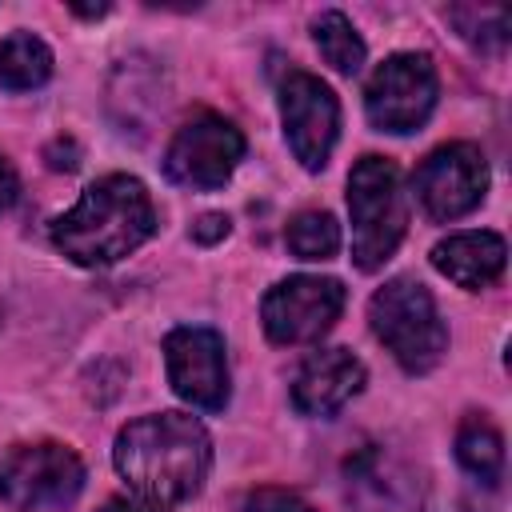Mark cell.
Returning a JSON list of instances; mask_svg holds the SVG:
<instances>
[{
	"instance_id": "cell-1",
	"label": "cell",
	"mask_w": 512,
	"mask_h": 512,
	"mask_svg": "<svg viewBox=\"0 0 512 512\" xmlns=\"http://www.w3.org/2000/svg\"><path fill=\"white\" fill-rule=\"evenodd\" d=\"M116 472L128 488L160 508L192 500L212 468V440L188 412H156L120 428L112 448Z\"/></svg>"
},
{
	"instance_id": "cell-2",
	"label": "cell",
	"mask_w": 512,
	"mask_h": 512,
	"mask_svg": "<svg viewBox=\"0 0 512 512\" xmlns=\"http://www.w3.org/2000/svg\"><path fill=\"white\" fill-rule=\"evenodd\" d=\"M156 232V208L136 176L112 172L80 192V200L52 220V244L80 268H108L136 252Z\"/></svg>"
},
{
	"instance_id": "cell-3",
	"label": "cell",
	"mask_w": 512,
	"mask_h": 512,
	"mask_svg": "<svg viewBox=\"0 0 512 512\" xmlns=\"http://www.w3.org/2000/svg\"><path fill=\"white\" fill-rule=\"evenodd\" d=\"M348 212H352V260L360 272L384 268L404 240L408 200L400 168L384 156H360L348 176Z\"/></svg>"
},
{
	"instance_id": "cell-4",
	"label": "cell",
	"mask_w": 512,
	"mask_h": 512,
	"mask_svg": "<svg viewBox=\"0 0 512 512\" xmlns=\"http://www.w3.org/2000/svg\"><path fill=\"white\" fill-rule=\"evenodd\" d=\"M368 320H372L376 340L412 376L432 372L440 364V356L448 352V328H444V320L436 312L432 292L420 280H408V276L388 280L372 296Z\"/></svg>"
},
{
	"instance_id": "cell-5",
	"label": "cell",
	"mask_w": 512,
	"mask_h": 512,
	"mask_svg": "<svg viewBox=\"0 0 512 512\" xmlns=\"http://www.w3.org/2000/svg\"><path fill=\"white\" fill-rule=\"evenodd\" d=\"M84 488V464L64 444H20L0 464V500L20 512L64 508Z\"/></svg>"
},
{
	"instance_id": "cell-6",
	"label": "cell",
	"mask_w": 512,
	"mask_h": 512,
	"mask_svg": "<svg viewBox=\"0 0 512 512\" xmlns=\"http://www.w3.org/2000/svg\"><path fill=\"white\" fill-rule=\"evenodd\" d=\"M436 92H440V80L432 60L424 52H396L368 76L364 112L380 132L404 136L432 116Z\"/></svg>"
},
{
	"instance_id": "cell-7",
	"label": "cell",
	"mask_w": 512,
	"mask_h": 512,
	"mask_svg": "<svg viewBox=\"0 0 512 512\" xmlns=\"http://www.w3.org/2000/svg\"><path fill=\"white\" fill-rule=\"evenodd\" d=\"M240 160H244L240 128L216 112H200L172 136L164 152V172L184 188L208 192V188H220Z\"/></svg>"
},
{
	"instance_id": "cell-8",
	"label": "cell",
	"mask_w": 512,
	"mask_h": 512,
	"mask_svg": "<svg viewBox=\"0 0 512 512\" xmlns=\"http://www.w3.org/2000/svg\"><path fill=\"white\" fill-rule=\"evenodd\" d=\"M344 312V284L332 276H288L268 288L260 320L272 344L320 340Z\"/></svg>"
},
{
	"instance_id": "cell-9",
	"label": "cell",
	"mask_w": 512,
	"mask_h": 512,
	"mask_svg": "<svg viewBox=\"0 0 512 512\" xmlns=\"http://www.w3.org/2000/svg\"><path fill=\"white\" fill-rule=\"evenodd\" d=\"M280 120H284L292 156L308 172H320L328 164L336 132H340L336 92L312 72H288L280 80Z\"/></svg>"
},
{
	"instance_id": "cell-10",
	"label": "cell",
	"mask_w": 512,
	"mask_h": 512,
	"mask_svg": "<svg viewBox=\"0 0 512 512\" xmlns=\"http://www.w3.org/2000/svg\"><path fill=\"white\" fill-rule=\"evenodd\" d=\"M416 200L432 220L468 216L488 192V164L476 144H444L428 152V160L412 176Z\"/></svg>"
},
{
	"instance_id": "cell-11",
	"label": "cell",
	"mask_w": 512,
	"mask_h": 512,
	"mask_svg": "<svg viewBox=\"0 0 512 512\" xmlns=\"http://www.w3.org/2000/svg\"><path fill=\"white\" fill-rule=\"evenodd\" d=\"M168 384L180 400L204 412H220L228 400V356L212 328H176L164 340Z\"/></svg>"
},
{
	"instance_id": "cell-12",
	"label": "cell",
	"mask_w": 512,
	"mask_h": 512,
	"mask_svg": "<svg viewBox=\"0 0 512 512\" xmlns=\"http://www.w3.org/2000/svg\"><path fill=\"white\" fill-rule=\"evenodd\" d=\"M344 496L352 512H420L424 504L416 472L376 444L344 460Z\"/></svg>"
},
{
	"instance_id": "cell-13",
	"label": "cell",
	"mask_w": 512,
	"mask_h": 512,
	"mask_svg": "<svg viewBox=\"0 0 512 512\" xmlns=\"http://www.w3.org/2000/svg\"><path fill=\"white\" fill-rule=\"evenodd\" d=\"M360 388H364V364L348 348H320L300 364L292 380V404L304 416H332Z\"/></svg>"
},
{
	"instance_id": "cell-14",
	"label": "cell",
	"mask_w": 512,
	"mask_h": 512,
	"mask_svg": "<svg viewBox=\"0 0 512 512\" xmlns=\"http://www.w3.org/2000/svg\"><path fill=\"white\" fill-rule=\"evenodd\" d=\"M504 260H508V248L496 232H456L432 248V268L468 292L496 284L504 272Z\"/></svg>"
},
{
	"instance_id": "cell-15",
	"label": "cell",
	"mask_w": 512,
	"mask_h": 512,
	"mask_svg": "<svg viewBox=\"0 0 512 512\" xmlns=\"http://www.w3.org/2000/svg\"><path fill=\"white\" fill-rule=\"evenodd\" d=\"M456 460L484 488H496L504 476V440H500L496 424L484 416H464V424L456 432Z\"/></svg>"
},
{
	"instance_id": "cell-16",
	"label": "cell",
	"mask_w": 512,
	"mask_h": 512,
	"mask_svg": "<svg viewBox=\"0 0 512 512\" xmlns=\"http://www.w3.org/2000/svg\"><path fill=\"white\" fill-rule=\"evenodd\" d=\"M52 76V48L32 32H12L0 40V88L32 92Z\"/></svg>"
},
{
	"instance_id": "cell-17",
	"label": "cell",
	"mask_w": 512,
	"mask_h": 512,
	"mask_svg": "<svg viewBox=\"0 0 512 512\" xmlns=\"http://www.w3.org/2000/svg\"><path fill=\"white\" fill-rule=\"evenodd\" d=\"M312 40H316L320 56H324L336 72L356 76V72L364 68V40H360V32L352 28V20H348L344 12H336V8L320 12V16L312 20Z\"/></svg>"
},
{
	"instance_id": "cell-18",
	"label": "cell",
	"mask_w": 512,
	"mask_h": 512,
	"mask_svg": "<svg viewBox=\"0 0 512 512\" xmlns=\"http://www.w3.org/2000/svg\"><path fill=\"white\" fill-rule=\"evenodd\" d=\"M288 248L296 260H332L340 248V224L332 212H300L288 224Z\"/></svg>"
},
{
	"instance_id": "cell-19",
	"label": "cell",
	"mask_w": 512,
	"mask_h": 512,
	"mask_svg": "<svg viewBox=\"0 0 512 512\" xmlns=\"http://www.w3.org/2000/svg\"><path fill=\"white\" fill-rule=\"evenodd\" d=\"M448 20L460 28V36L476 48H504L508 40V12L504 8H476V4H464V8H448Z\"/></svg>"
},
{
	"instance_id": "cell-20",
	"label": "cell",
	"mask_w": 512,
	"mask_h": 512,
	"mask_svg": "<svg viewBox=\"0 0 512 512\" xmlns=\"http://www.w3.org/2000/svg\"><path fill=\"white\" fill-rule=\"evenodd\" d=\"M244 512H316L300 492L288 488H256L244 500Z\"/></svg>"
},
{
	"instance_id": "cell-21",
	"label": "cell",
	"mask_w": 512,
	"mask_h": 512,
	"mask_svg": "<svg viewBox=\"0 0 512 512\" xmlns=\"http://www.w3.org/2000/svg\"><path fill=\"white\" fill-rule=\"evenodd\" d=\"M228 236V216L224 212H204L196 224H192V240L196 244H216Z\"/></svg>"
},
{
	"instance_id": "cell-22",
	"label": "cell",
	"mask_w": 512,
	"mask_h": 512,
	"mask_svg": "<svg viewBox=\"0 0 512 512\" xmlns=\"http://www.w3.org/2000/svg\"><path fill=\"white\" fill-rule=\"evenodd\" d=\"M80 152H76V144L72 140H56V144H48V168H56V172H72L80 160H76Z\"/></svg>"
},
{
	"instance_id": "cell-23",
	"label": "cell",
	"mask_w": 512,
	"mask_h": 512,
	"mask_svg": "<svg viewBox=\"0 0 512 512\" xmlns=\"http://www.w3.org/2000/svg\"><path fill=\"white\" fill-rule=\"evenodd\" d=\"M96 512H164V508L152 504V500H144V496H112Z\"/></svg>"
},
{
	"instance_id": "cell-24",
	"label": "cell",
	"mask_w": 512,
	"mask_h": 512,
	"mask_svg": "<svg viewBox=\"0 0 512 512\" xmlns=\"http://www.w3.org/2000/svg\"><path fill=\"white\" fill-rule=\"evenodd\" d=\"M16 192H20V180H16L12 164L0 156V212H8L16 204Z\"/></svg>"
},
{
	"instance_id": "cell-25",
	"label": "cell",
	"mask_w": 512,
	"mask_h": 512,
	"mask_svg": "<svg viewBox=\"0 0 512 512\" xmlns=\"http://www.w3.org/2000/svg\"><path fill=\"white\" fill-rule=\"evenodd\" d=\"M72 12H76V16L96 20V16H104V12H108V4H72Z\"/></svg>"
}]
</instances>
